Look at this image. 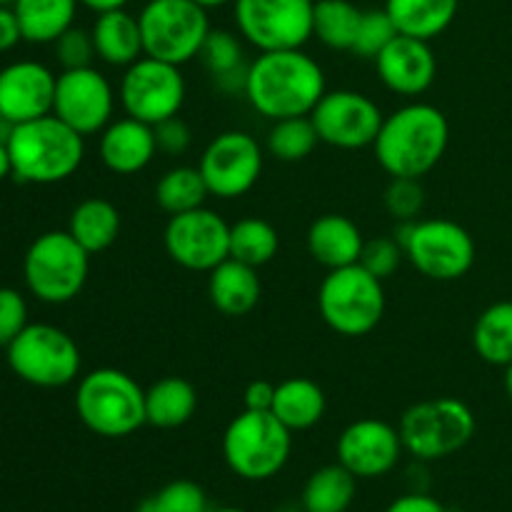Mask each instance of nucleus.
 I'll list each match as a JSON object with an SVG mask.
<instances>
[{"mask_svg":"<svg viewBox=\"0 0 512 512\" xmlns=\"http://www.w3.org/2000/svg\"><path fill=\"white\" fill-rule=\"evenodd\" d=\"M328 93L325 73L303 48L260 53L248 68L245 98L268 120L310 115Z\"/></svg>","mask_w":512,"mask_h":512,"instance_id":"nucleus-1","label":"nucleus"},{"mask_svg":"<svg viewBox=\"0 0 512 512\" xmlns=\"http://www.w3.org/2000/svg\"><path fill=\"white\" fill-rule=\"evenodd\" d=\"M450 125L440 108L408 103L385 115L375 138V160L390 178H423L443 160Z\"/></svg>","mask_w":512,"mask_h":512,"instance_id":"nucleus-2","label":"nucleus"},{"mask_svg":"<svg viewBox=\"0 0 512 512\" xmlns=\"http://www.w3.org/2000/svg\"><path fill=\"white\" fill-rule=\"evenodd\" d=\"M10 168L20 183L55 185L78 173L85 158V138L58 115L13 125L8 140Z\"/></svg>","mask_w":512,"mask_h":512,"instance_id":"nucleus-3","label":"nucleus"},{"mask_svg":"<svg viewBox=\"0 0 512 512\" xmlns=\"http://www.w3.org/2000/svg\"><path fill=\"white\" fill-rule=\"evenodd\" d=\"M75 413L90 433L100 438H128L145 420V390L118 368H98L83 375L75 390Z\"/></svg>","mask_w":512,"mask_h":512,"instance_id":"nucleus-4","label":"nucleus"},{"mask_svg":"<svg viewBox=\"0 0 512 512\" xmlns=\"http://www.w3.org/2000/svg\"><path fill=\"white\" fill-rule=\"evenodd\" d=\"M88 273L90 253L68 230H48L25 250L23 278L40 303L63 305L75 300L88 283Z\"/></svg>","mask_w":512,"mask_h":512,"instance_id":"nucleus-5","label":"nucleus"},{"mask_svg":"<svg viewBox=\"0 0 512 512\" xmlns=\"http://www.w3.org/2000/svg\"><path fill=\"white\" fill-rule=\"evenodd\" d=\"M393 238L403 245L405 260L420 275L438 283L460 280L475 265L473 235L455 220H408L398 223Z\"/></svg>","mask_w":512,"mask_h":512,"instance_id":"nucleus-6","label":"nucleus"},{"mask_svg":"<svg viewBox=\"0 0 512 512\" xmlns=\"http://www.w3.org/2000/svg\"><path fill=\"white\" fill-rule=\"evenodd\" d=\"M318 310L333 333L363 338L378 328L385 315L383 280L360 263L328 270L318 290Z\"/></svg>","mask_w":512,"mask_h":512,"instance_id":"nucleus-7","label":"nucleus"},{"mask_svg":"<svg viewBox=\"0 0 512 512\" xmlns=\"http://www.w3.org/2000/svg\"><path fill=\"white\" fill-rule=\"evenodd\" d=\"M475 428L478 423L470 405L453 395H440L410 405L398 425L405 453L425 463L460 453L473 440Z\"/></svg>","mask_w":512,"mask_h":512,"instance_id":"nucleus-8","label":"nucleus"},{"mask_svg":"<svg viewBox=\"0 0 512 512\" xmlns=\"http://www.w3.org/2000/svg\"><path fill=\"white\" fill-rule=\"evenodd\" d=\"M293 433L273 413L243 410L230 420L223 435V458L238 478L270 480L285 468Z\"/></svg>","mask_w":512,"mask_h":512,"instance_id":"nucleus-9","label":"nucleus"},{"mask_svg":"<svg viewBox=\"0 0 512 512\" xmlns=\"http://www.w3.org/2000/svg\"><path fill=\"white\" fill-rule=\"evenodd\" d=\"M5 350L10 370L35 388H65L78 380L83 365L78 343L50 323H28Z\"/></svg>","mask_w":512,"mask_h":512,"instance_id":"nucleus-10","label":"nucleus"},{"mask_svg":"<svg viewBox=\"0 0 512 512\" xmlns=\"http://www.w3.org/2000/svg\"><path fill=\"white\" fill-rule=\"evenodd\" d=\"M150 58L185 65L198 58L210 28L208 10L195 0H148L138 15Z\"/></svg>","mask_w":512,"mask_h":512,"instance_id":"nucleus-11","label":"nucleus"},{"mask_svg":"<svg viewBox=\"0 0 512 512\" xmlns=\"http://www.w3.org/2000/svg\"><path fill=\"white\" fill-rule=\"evenodd\" d=\"M315 0H235L238 33L260 53L303 48L313 38Z\"/></svg>","mask_w":512,"mask_h":512,"instance_id":"nucleus-12","label":"nucleus"},{"mask_svg":"<svg viewBox=\"0 0 512 512\" xmlns=\"http://www.w3.org/2000/svg\"><path fill=\"white\" fill-rule=\"evenodd\" d=\"M185 95H188V88H185L180 65L165 63L150 55H143L125 68L118 88L123 113L148 125H158L173 115H180Z\"/></svg>","mask_w":512,"mask_h":512,"instance_id":"nucleus-13","label":"nucleus"},{"mask_svg":"<svg viewBox=\"0 0 512 512\" xmlns=\"http://www.w3.org/2000/svg\"><path fill=\"white\" fill-rule=\"evenodd\" d=\"M263 148L243 130H225L208 143L200 155V173L210 195L220 200L243 198L255 188L263 173Z\"/></svg>","mask_w":512,"mask_h":512,"instance_id":"nucleus-14","label":"nucleus"},{"mask_svg":"<svg viewBox=\"0 0 512 512\" xmlns=\"http://www.w3.org/2000/svg\"><path fill=\"white\" fill-rule=\"evenodd\" d=\"M165 253L180 268L210 273L230 258V225L210 208L170 215L165 225Z\"/></svg>","mask_w":512,"mask_h":512,"instance_id":"nucleus-15","label":"nucleus"},{"mask_svg":"<svg viewBox=\"0 0 512 512\" xmlns=\"http://www.w3.org/2000/svg\"><path fill=\"white\" fill-rule=\"evenodd\" d=\"M320 143L340 150L368 148L383 125V110L358 90H328L310 113Z\"/></svg>","mask_w":512,"mask_h":512,"instance_id":"nucleus-16","label":"nucleus"},{"mask_svg":"<svg viewBox=\"0 0 512 512\" xmlns=\"http://www.w3.org/2000/svg\"><path fill=\"white\" fill-rule=\"evenodd\" d=\"M115 113V90L110 80L100 70L78 68L63 70L55 83L53 115H58L63 123L78 130L83 138L100 135L110 123Z\"/></svg>","mask_w":512,"mask_h":512,"instance_id":"nucleus-17","label":"nucleus"},{"mask_svg":"<svg viewBox=\"0 0 512 512\" xmlns=\"http://www.w3.org/2000/svg\"><path fill=\"white\" fill-rule=\"evenodd\" d=\"M338 463L358 480L383 478L393 473L403 458V438L395 425L378 418H360L340 433L335 443Z\"/></svg>","mask_w":512,"mask_h":512,"instance_id":"nucleus-18","label":"nucleus"},{"mask_svg":"<svg viewBox=\"0 0 512 512\" xmlns=\"http://www.w3.org/2000/svg\"><path fill=\"white\" fill-rule=\"evenodd\" d=\"M58 75L38 60H18L0 70V118L10 125L53 113Z\"/></svg>","mask_w":512,"mask_h":512,"instance_id":"nucleus-19","label":"nucleus"},{"mask_svg":"<svg viewBox=\"0 0 512 512\" xmlns=\"http://www.w3.org/2000/svg\"><path fill=\"white\" fill-rule=\"evenodd\" d=\"M375 70L390 93L415 98L435 83L438 58L428 40L398 33L393 43L375 58Z\"/></svg>","mask_w":512,"mask_h":512,"instance_id":"nucleus-20","label":"nucleus"},{"mask_svg":"<svg viewBox=\"0 0 512 512\" xmlns=\"http://www.w3.org/2000/svg\"><path fill=\"white\" fill-rule=\"evenodd\" d=\"M100 160L105 168L115 175H135L148 168L158 155L153 125L140 123V120L125 118L113 120L108 128L100 133L98 145Z\"/></svg>","mask_w":512,"mask_h":512,"instance_id":"nucleus-21","label":"nucleus"},{"mask_svg":"<svg viewBox=\"0 0 512 512\" xmlns=\"http://www.w3.org/2000/svg\"><path fill=\"white\" fill-rule=\"evenodd\" d=\"M363 245V233H360L358 223H353L348 215H320L308 230L310 258L328 270L348 268V265L358 263Z\"/></svg>","mask_w":512,"mask_h":512,"instance_id":"nucleus-22","label":"nucleus"},{"mask_svg":"<svg viewBox=\"0 0 512 512\" xmlns=\"http://www.w3.org/2000/svg\"><path fill=\"white\" fill-rule=\"evenodd\" d=\"M90 33L98 58L113 68H128L145 55L138 15L128 13L125 8L98 13Z\"/></svg>","mask_w":512,"mask_h":512,"instance_id":"nucleus-23","label":"nucleus"},{"mask_svg":"<svg viewBox=\"0 0 512 512\" xmlns=\"http://www.w3.org/2000/svg\"><path fill=\"white\" fill-rule=\"evenodd\" d=\"M258 268L228 258L208 273L210 303L228 318H243L260 300Z\"/></svg>","mask_w":512,"mask_h":512,"instance_id":"nucleus-24","label":"nucleus"},{"mask_svg":"<svg viewBox=\"0 0 512 512\" xmlns=\"http://www.w3.org/2000/svg\"><path fill=\"white\" fill-rule=\"evenodd\" d=\"M198 58L203 60L210 78L215 80V85L225 95H245L250 63H245V48L240 33H233V30H210Z\"/></svg>","mask_w":512,"mask_h":512,"instance_id":"nucleus-25","label":"nucleus"},{"mask_svg":"<svg viewBox=\"0 0 512 512\" xmlns=\"http://www.w3.org/2000/svg\"><path fill=\"white\" fill-rule=\"evenodd\" d=\"M198 410V390L178 375L160 378L145 390V420L160 430L183 428Z\"/></svg>","mask_w":512,"mask_h":512,"instance_id":"nucleus-26","label":"nucleus"},{"mask_svg":"<svg viewBox=\"0 0 512 512\" xmlns=\"http://www.w3.org/2000/svg\"><path fill=\"white\" fill-rule=\"evenodd\" d=\"M328 400H325L323 388L310 378H288L275 385V400L270 413L290 430H310L323 420Z\"/></svg>","mask_w":512,"mask_h":512,"instance_id":"nucleus-27","label":"nucleus"},{"mask_svg":"<svg viewBox=\"0 0 512 512\" xmlns=\"http://www.w3.org/2000/svg\"><path fill=\"white\" fill-rule=\"evenodd\" d=\"M460 0H385L390 20L400 35L433 40L453 25Z\"/></svg>","mask_w":512,"mask_h":512,"instance_id":"nucleus-28","label":"nucleus"},{"mask_svg":"<svg viewBox=\"0 0 512 512\" xmlns=\"http://www.w3.org/2000/svg\"><path fill=\"white\" fill-rule=\"evenodd\" d=\"M80 0H13L23 40L28 43H55L68 28H73Z\"/></svg>","mask_w":512,"mask_h":512,"instance_id":"nucleus-29","label":"nucleus"},{"mask_svg":"<svg viewBox=\"0 0 512 512\" xmlns=\"http://www.w3.org/2000/svg\"><path fill=\"white\" fill-rule=\"evenodd\" d=\"M68 233L88 250L98 255L108 250L120 235V210L105 198H88L70 213Z\"/></svg>","mask_w":512,"mask_h":512,"instance_id":"nucleus-30","label":"nucleus"},{"mask_svg":"<svg viewBox=\"0 0 512 512\" xmlns=\"http://www.w3.org/2000/svg\"><path fill=\"white\" fill-rule=\"evenodd\" d=\"M358 495V478L345 465H323L308 478L303 488L305 512H348Z\"/></svg>","mask_w":512,"mask_h":512,"instance_id":"nucleus-31","label":"nucleus"},{"mask_svg":"<svg viewBox=\"0 0 512 512\" xmlns=\"http://www.w3.org/2000/svg\"><path fill=\"white\" fill-rule=\"evenodd\" d=\"M473 348L480 360L495 368L512 363V300H500L478 315L473 328Z\"/></svg>","mask_w":512,"mask_h":512,"instance_id":"nucleus-32","label":"nucleus"},{"mask_svg":"<svg viewBox=\"0 0 512 512\" xmlns=\"http://www.w3.org/2000/svg\"><path fill=\"white\" fill-rule=\"evenodd\" d=\"M208 198V183H205L200 168H193V165L170 168L155 185V203L168 215H180L188 213V210L203 208Z\"/></svg>","mask_w":512,"mask_h":512,"instance_id":"nucleus-33","label":"nucleus"},{"mask_svg":"<svg viewBox=\"0 0 512 512\" xmlns=\"http://www.w3.org/2000/svg\"><path fill=\"white\" fill-rule=\"evenodd\" d=\"M363 10L350 0H315L313 35L330 50H353Z\"/></svg>","mask_w":512,"mask_h":512,"instance_id":"nucleus-34","label":"nucleus"},{"mask_svg":"<svg viewBox=\"0 0 512 512\" xmlns=\"http://www.w3.org/2000/svg\"><path fill=\"white\" fill-rule=\"evenodd\" d=\"M280 235L268 220L243 218L230 225V258L263 268L278 255Z\"/></svg>","mask_w":512,"mask_h":512,"instance_id":"nucleus-35","label":"nucleus"},{"mask_svg":"<svg viewBox=\"0 0 512 512\" xmlns=\"http://www.w3.org/2000/svg\"><path fill=\"white\" fill-rule=\"evenodd\" d=\"M320 138L310 115L275 120L268 133V153L280 163H300L318 148Z\"/></svg>","mask_w":512,"mask_h":512,"instance_id":"nucleus-36","label":"nucleus"},{"mask_svg":"<svg viewBox=\"0 0 512 512\" xmlns=\"http://www.w3.org/2000/svg\"><path fill=\"white\" fill-rule=\"evenodd\" d=\"M135 512H210L208 495L193 480H173L145 498Z\"/></svg>","mask_w":512,"mask_h":512,"instance_id":"nucleus-37","label":"nucleus"},{"mask_svg":"<svg viewBox=\"0 0 512 512\" xmlns=\"http://www.w3.org/2000/svg\"><path fill=\"white\" fill-rule=\"evenodd\" d=\"M398 35V28L390 20L388 10H363V18H360L358 35H355V43L350 53H355L358 58L375 60Z\"/></svg>","mask_w":512,"mask_h":512,"instance_id":"nucleus-38","label":"nucleus"},{"mask_svg":"<svg viewBox=\"0 0 512 512\" xmlns=\"http://www.w3.org/2000/svg\"><path fill=\"white\" fill-rule=\"evenodd\" d=\"M383 203L390 218H395L398 223L418 220L425 208V190L418 178H390Z\"/></svg>","mask_w":512,"mask_h":512,"instance_id":"nucleus-39","label":"nucleus"},{"mask_svg":"<svg viewBox=\"0 0 512 512\" xmlns=\"http://www.w3.org/2000/svg\"><path fill=\"white\" fill-rule=\"evenodd\" d=\"M405 260L403 245L395 238H373L365 240L363 253H360L358 263L368 270L370 275H375L378 280H388L398 273V268Z\"/></svg>","mask_w":512,"mask_h":512,"instance_id":"nucleus-40","label":"nucleus"},{"mask_svg":"<svg viewBox=\"0 0 512 512\" xmlns=\"http://www.w3.org/2000/svg\"><path fill=\"white\" fill-rule=\"evenodd\" d=\"M55 60L60 63L63 70H78V68H90L93 58H98L93 43V33L83 28H68L58 40L53 43Z\"/></svg>","mask_w":512,"mask_h":512,"instance_id":"nucleus-41","label":"nucleus"},{"mask_svg":"<svg viewBox=\"0 0 512 512\" xmlns=\"http://www.w3.org/2000/svg\"><path fill=\"white\" fill-rule=\"evenodd\" d=\"M28 328V303L15 288H0V348H8Z\"/></svg>","mask_w":512,"mask_h":512,"instance_id":"nucleus-42","label":"nucleus"},{"mask_svg":"<svg viewBox=\"0 0 512 512\" xmlns=\"http://www.w3.org/2000/svg\"><path fill=\"white\" fill-rule=\"evenodd\" d=\"M153 133L155 143H158V153L165 155H183L193 143V130L180 115H173V118L153 125Z\"/></svg>","mask_w":512,"mask_h":512,"instance_id":"nucleus-43","label":"nucleus"},{"mask_svg":"<svg viewBox=\"0 0 512 512\" xmlns=\"http://www.w3.org/2000/svg\"><path fill=\"white\" fill-rule=\"evenodd\" d=\"M385 512H448L438 498L425 493H408L395 498Z\"/></svg>","mask_w":512,"mask_h":512,"instance_id":"nucleus-44","label":"nucleus"},{"mask_svg":"<svg viewBox=\"0 0 512 512\" xmlns=\"http://www.w3.org/2000/svg\"><path fill=\"white\" fill-rule=\"evenodd\" d=\"M275 400V385L268 380H253L243 393L245 410H258V413H270Z\"/></svg>","mask_w":512,"mask_h":512,"instance_id":"nucleus-45","label":"nucleus"},{"mask_svg":"<svg viewBox=\"0 0 512 512\" xmlns=\"http://www.w3.org/2000/svg\"><path fill=\"white\" fill-rule=\"evenodd\" d=\"M20 40H23V30H20L18 15L8 5H0V53L13 50Z\"/></svg>","mask_w":512,"mask_h":512,"instance_id":"nucleus-46","label":"nucleus"},{"mask_svg":"<svg viewBox=\"0 0 512 512\" xmlns=\"http://www.w3.org/2000/svg\"><path fill=\"white\" fill-rule=\"evenodd\" d=\"M80 5L90 8L93 13H108V10H118L128 5V0H80Z\"/></svg>","mask_w":512,"mask_h":512,"instance_id":"nucleus-47","label":"nucleus"},{"mask_svg":"<svg viewBox=\"0 0 512 512\" xmlns=\"http://www.w3.org/2000/svg\"><path fill=\"white\" fill-rule=\"evenodd\" d=\"M8 175H13V168H10V155H8V145L0 140V183H3Z\"/></svg>","mask_w":512,"mask_h":512,"instance_id":"nucleus-48","label":"nucleus"},{"mask_svg":"<svg viewBox=\"0 0 512 512\" xmlns=\"http://www.w3.org/2000/svg\"><path fill=\"white\" fill-rule=\"evenodd\" d=\"M198 5H203L205 10L210 8H220V5H228V3H235V0H195Z\"/></svg>","mask_w":512,"mask_h":512,"instance_id":"nucleus-49","label":"nucleus"},{"mask_svg":"<svg viewBox=\"0 0 512 512\" xmlns=\"http://www.w3.org/2000/svg\"><path fill=\"white\" fill-rule=\"evenodd\" d=\"M505 393H508V398L512 403V363L505 368Z\"/></svg>","mask_w":512,"mask_h":512,"instance_id":"nucleus-50","label":"nucleus"},{"mask_svg":"<svg viewBox=\"0 0 512 512\" xmlns=\"http://www.w3.org/2000/svg\"><path fill=\"white\" fill-rule=\"evenodd\" d=\"M210 512H245V510H240V508H218V510H210Z\"/></svg>","mask_w":512,"mask_h":512,"instance_id":"nucleus-51","label":"nucleus"},{"mask_svg":"<svg viewBox=\"0 0 512 512\" xmlns=\"http://www.w3.org/2000/svg\"><path fill=\"white\" fill-rule=\"evenodd\" d=\"M278 512H305V510L303 508H300V510L298 508H283V510H278Z\"/></svg>","mask_w":512,"mask_h":512,"instance_id":"nucleus-52","label":"nucleus"},{"mask_svg":"<svg viewBox=\"0 0 512 512\" xmlns=\"http://www.w3.org/2000/svg\"><path fill=\"white\" fill-rule=\"evenodd\" d=\"M0 5H13V0H0Z\"/></svg>","mask_w":512,"mask_h":512,"instance_id":"nucleus-53","label":"nucleus"}]
</instances>
